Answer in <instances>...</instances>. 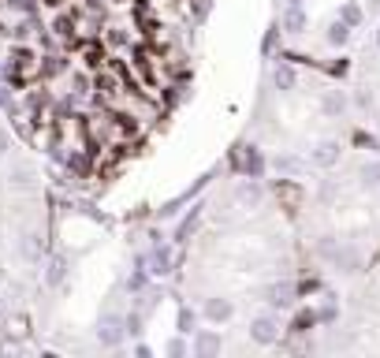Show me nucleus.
I'll list each match as a JSON object with an SVG mask.
<instances>
[{"label":"nucleus","mask_w":380,"mask_h":358,"mask_svg":"<svg viewBox=\"0 0 380 358\" xmlns=\"http://www.w3.org/2000/svg\"><path fill=\"white\" fill-rule=\"evenodd\" d=\"M123 317H116V314H109V317H101L97 321V343L101 347H120L123 343Z\"/></svg>","instance_id":"nucleus-1"},{"label":"nucleus","mask_w":380,"mask_h":358,"mask_svg":"<svg viewBox=\"0 0 380 358\" xmlns=\"http://www.w3.org/2000/svg\"><path fill=\"white\" fill-rule=\"evenodd\" d=\"M250 336H254V343H261V347H272V343L280 340V325L272 321V317H254Z\"/></svg>","instance_id":"nucleus-2"},{"label":"nucleus","mask_w":380,"mask_h":358,"mask_svg":"<svg viewBox=\"0 0 380 358\" xmlns=\"http://www.w3.org/2000/svg\"><path fill=\"white\" fill-rule=\"evenodd\" d=\"M172 269H176V254H172V246H161V243H157L153 258H149V273H153V276H168Z\"/></svg>","instance_id":"nucleus-3"},{"label":"nucleus","mask_w":380,"mask_h":358,"mask_svg":"<svg viewBox=\"0 0 380 358\" xmlns=\"http://www.w3.org/2000/svg\"><path fill=\"white\" fill-rule=\"evenodd\" d=\"M194 354H198V358H213V354H220V333H209V328L194 333Z\"/></svg>","instance_id":"nucleus-4"},{"label":"nucleus","mask_w":380,"mask_h":358,"mask_svg":"<svg viewBox=\"0 0 380 358\" xmlns=\"http://www.w3.org/2000/svg\"><path fill=\"white\" fill-rule=\"evenodd\" d=\"M63 280H68V258H63V254H52V258L45 261V284H49V287H60Z\"/></svg>","instance_id":"nucleus-5"},{"label":"nucleus","mask_w":380,"mask_h":358,"mask_svg":"<svg viewBox=\"0 0 380 358\" xmlns=\"http://www.w3.org/2000/svg\"><path fill=\"white\" fill-rule=\"evenodd\" d=\"M309 161L317 168H336L339 165V142H321L317 150L309 153Z\"/></svg>","instance_id":"nucleus-6"},{"label":"nucleus","mask_w":380,"mask_h":358,"mask_svg":"<svg viewBox=\"0 0 380 358\" xmlns=\"http://www.w3.org/2000/svg\"><path fill=\"white\" fill-rule=\"evenodd\" d=\"M283 30L287 34H302L306 30V11H302V4H287V11H283Z\"/></svg>","instance_id":"nucleus-7"},{"label":"nucleus","mask_w":380,"mask_h":358,"mask_svg":"<svg viewBox=\"0 0 380 358\" xmlns=\"http://www.w3.org/2000/svg\"><path fill=\"white\" fill-rule=\"evenodd\" d=\"M231 314H235V310H231L228 299H209V302H205V317H209V321H216V325L228 321Z\"/></svg>","instance_id":"nucleus-8"},{"label":"nucleus","mask_w":380,"mask_h":358,"mask_svg":"<svg viewBox=\"0 0 380 358\" xmlns=\"http://www.w3.org/2000/svg\"><path fill=\"white\" fill-rule=\"evenodd\" d=\"M272 78H276V86L283 90V94H291V90H295V83H298V75H295V68H291V64H276V71H272Z\"/></svg>","instance_id":"nucleus-9"},{"label":"nucleus","mask_w":380,"mask_h":358,"mask_svg":"<svg viewBox=\"0 0 380 358\" xmlns=\"http://www.w3.org/2000/svg\"><path fill=\"white\" fill-rule=\"evenodd\" d=\"M321 109L329 112V116H343L347 112V97L339 94V90H329V94L321 97Z\"/></svg>","instance_id":"nucleus-10"},{"label":"nucleus","mask_w":380,"mask_h":358,"mask_svg":"<svg viewBox=\"0 0 380 358\" xmlns=\"http://www.w3.org/2000/svg\"><path fill=\"white\" fill-rule=\"evenodd\" d=\"M235 198H239V202H250V205H257V202H261V187H257V176H250L246 183H239V191H235Z\"/></svg>","instance_id":"nucleus-11"},{"label":"nucleus","mask_w":380,"mask_h":358,"mask_svg":"<svg viewBox=\"0 0 380 358\" xmlns=\"http://www.w3.org/2000/svg\"><path fill=\"white\" fill-rule=\"evenodd\" d=\"M19 254L26 261H42V243H37V235H23L19 239Z\"/></svg>","instance_id":"nucleus-12"},{"label":"nucleus","mask_w":380,"mask_h":358,"mask_svg":"<svg viewBox=\"0 0 380 358\" xmlns=\"http://www.w3.org/2000/svg\"><path fill=\"white\" fill-rule=\"evenodd\" d=\"M347 42H350V26L336 19V23L329 26V45H336V49H339V45H347Z\"/></svg>","instance_id":"nucleus-13"},{"label":"nucleus","mask_w":380,"mask_h":358,"mask_svg":"<svg viewBox=\"0 0 380 358\" xmlns=\"http://www.w3.org/2000/svg\"><path fill=\"white\" fill-rule=\"evenodd\" d=\"M291 295H295L291 284H276V287L269 291V302H272V306H287V302H291Z\"/></svg>","instance_id":"nucleus-14"},{"label":"nucleus","mask_w":380,"mask_h":358,"mask_svg":"<svg viewBox=\"0 0 380 358\" xmlns=\"http://www.w3.org/2000/svg\"><path fill=\"white\" fill-rule=\"evenodd\" d=\"M339 23H347L350 30H355V26H362V8H358V4H343V11H339Z\"/></svg>","instance_id":"nucleus-15"},{"label":"nucleus","mask_w":380,"mask_h":358,"mask_svg":"<svg viewBox=\"0 0 380 358\" xmlns=\"http://www.w3.org/2000/svg\"><path fill=\"white\" fill-rule=\"evenodd\" d=\"M272 168L291 176V172H302V161H298V157H276V161H272Z\"/></svg>","instance_id":"nucleus-16"},{"label":"nucleus","mask_w":380,"mask_h":358,"mask_svg":"<svg viewBox=\"0 0 380 358\" xmlns=\"http://www.w3.org/2000/svg\"><path fill=\"white\" fill-rule=\"evenodd\" d=\"M362 179H365V187H380V161L365 165V168H362Z\"/></svg>","instance_id":"nucleus-17"},{"label":"nucleus","mask_w":380,"mask_h":358,"mask_svg":"<svg viewBox=\"0 0 380 358\" xmlns=\"http://www.w3.org/2000/svg\"><path fill=\"white\" fill-rule=\"evenodd\" d=\"M194 321H198V317H194V310H187V306H183V310H179V333H183V336H187V333H194Z\"/></svg>","instance_id":"nucleus-18"},{"label":"nucleus","mask_w":380,"mask_h":358,"mask_svg":"<svg viewBox=\"0 0 380 358\" xmlns=\"http://www.w3.org/2000/svg\"><path fill=\"white\" fill-rule=\"evenodd\" d=\"M123 333H127V336H138V333H142V314L123 317Z\"/></svg>","instance_id":"nucleus-19"},{"label":"nucleus","mask_w":380,"mask_h":358,"mask_svg":"<svg viewBox=\"0 0 380 358\" xmlns=\"http://www.w3.org/2000/svg\"><path fill=\"white\" fill-rule=\"evenodd\" d=\"M246 172H250V176H261V153L257 150L246 153Z\"/></svg>","instance_id":"nucleus-20"},{"label":"nucleus","mask_w":380,"mask_h":358,"mask_svg":"<svg viewBox=\"0 0 380 358\" xmlns=\"http://www.w3.org/2000/svg\"><path fill=\"white\" fill-rule=\"evenodd\" d=\"M194 224H198V209H190V217L183 220V228H179V239H187V235L194 232Z\"/></svg>","instance_id":"nucleus-21"},{"label":"nucleus","mask_w":380,"mask_h":358,"mask_svg":"<svg viewBox=\"0 0 380 358\" xmlns=\"http://www.w3.org/2000/svg\"><path fill=\"white\" fill-rule=\"evenodd\" d=\"M168 354H172V358H179V354H187V343H183V340L176 336L172 343H168Z\"/></svg>","instance_id":"nucleus-22"},{"label":"nucleus","mask_w":380,"mask_h":358,"mask_svg":"<svg viewBox=\"0 0 380 358\" xmlns=\"http://www.w3.org/2000/svg\"><path fill=\"white\" fill-rule=\"evenodd\" d=\"M142 287H146V273H135V276H130V291H142Z\"/></svg>","instance_id":"nucleus-23"},{"label":"nucleus","mask_w":380,"mask_h":358,"mask_svg":"<svg viewBox=\"0 0 380 358\" xmlns=\"http://www.w3.org/2000/svg\"><path fill=\"white\" fill-rule=\"evenodd\" d=\"M11 150V138H8V131H0V157H4Z\"/></svg>","instance_id":"nucleus-24"},{"label":"nucleus","mask_w":380,"mask_h":358,"mask_svg":"<svg viewBox=\"0 0 380 358\" xmlns=\"http://www.w3.org/2000/svg\"><path fill=\"white\" fill-rule=\"evenodd\" d=\"M11 8H19V11H34V0H11Z\"/></svg>","instance_id":"nucleus-25"},{"label":"nucleus","mask_w":380,"mask_h":358,"mask_svg":"<svg viewBox=\"0 0 380 358\" xmlns=\"http://www.w3.org/2000/svg\"><path fill=\"white\" fill-rule=\"evenodd\" d=\"M0 109H8V112H11V94H8L4 86H0Z\"/></svg>","instance_id":"nucleus-26"},{"label":"nucleus","mask_w":380,"mask_h":358,"mask_svg":"<svg viewBox=\"0 0 380 358\" xmlns=\"http://www.w3.org/2000/svg\"><path fill=\"white\" fill-rule=\"evenodd\" d=\"M11 183H16V187H23V183H30V179H26V172L19 168V172H16V176H11Z\"/></svg>","instance_id":"nucleus-27"},{"label":"nucleus","mask_w":380,"mask_h":358,"mask_svg":"<svg viewBox=\"0 0 380 358\" xmlns=\"http://www.w3.org/2000/svg\"><path fill=\"white\" fill-rule=\"evenodd\" d=\"M149 354H153V351L146 347V343H138V347H135V358H149Z\"/></svg>","instance_id":"nucleus-28"},{"label":"nucleus","mask_w":380,"mask_h":358,"mask_svg":"<svg viewBox=\"0 0 380 358\" xmlns=\"http://www.w3.org/2000/svg\"><path fill=\"white\" fill-rule=\"evenodd\" d=\"M4 314H8V310H4V299H0V321H4Z\"/></svg>","instance_id":"nucleus-29"},{"label":"nucleus","mask_w":380,"mask_h":358,"mask_svg":"<svg viewBox=\"0 0 380 358\" xmlns=\"http://www.w3.org/2000/svg\"><path fill=\"white\" fill-rule=\"evenodd\" d=\"M376 45H380V30H376Z\"/></svg>","instance_id":"nucleus-30"},{"label":"nucleus","mask_w":380,"mask_h":358,"mask_svg":"<svg viewBox=\"0 0 380 358\" xmlns=\"http://www.w3.org/2000/svg\"><path fill=\"white\" fill-rule=\"evenodd\" d=\"M0 276H4V273H0Z\"/></svg>","instance_id":"nucleus-31"}]
</instances>
